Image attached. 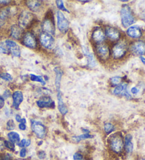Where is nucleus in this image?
Segmentation results:
<instances>
[{
  "label": "nucleus",
  "mask_w": 145,
  "mask_h": 160,
  "mask_svg": "<svg viewBox=\"0 0 145 160\" xmlns=\"http://www.w3.org/2000/svg\"><path fill=\"white\" fill-rule=\"evenodd\" d=\"M121 17L122 26L127 28L135 22V17L132 12L130 7L127 4H124L121 10Z\"/></svg>",
  "instance_id": "1"
},
{
  "label": "nucleus",
  "mask_w": 145,
  "mask_h": 160,
  "mask_svg": "<svg viewBox=\"0 0 145 160\" xmlns=\"http://www.w3.org/2000/svg\"><path fill=\"white\" fill-rule=\"evenodd\" d=\"M110 145L113 151L119 153L123 148L124 142L122 136L120 133L113 134L110 138Z\"/></svg>",
  "instance_id": "2"
},
{
  "label": "nucleus",
  "mask_w": 145,
  "mask_h": 160,
  "mask_svg": "<svg viewBox=\"0 0 145 160\" xmlns=\"http://www.w3.org/2000/svg\"><path fill=\"white\" fill-rule=\"evenodd\" d=\"M33 20V15L32 13H30L28 11H24V12L21 13L19 18V24L22 29L26 28L28 26H29Z\"/></svg>",
  "instance_id": "3"
},
{
  "label": "nucleus",
  "mask_w": 145,
  "mask_h": 160,
  "mask_svg": "<svg viewBox=\"0 0 145 160\" xmlns=\"http://www.w3.org/2000/svg\"><path fill=\"white\" fill-rule=\"evenodd\" d=\"M40 42L43 48L47 49H51L55 46V39L52 35L44 32L40 35Z\"/></svg>",
  "instance_id": "4"
},
{
  "label": "nucleus",
  "mask_w": 145,
  "mask_h": 160,
  "mask_svg": "<svg viewBox=\"0 0 145 160\" xmlns=\"http://www.w3.org/2000/svg\"><path fill=\"white\" fill-rule=\"evenodd\" d=\"M22 43L24 46L30 49H35L37 48V40L35 35L32 32H26L22 38Z\"/></svg>",
  "instance_id": "5"
},
{
  "label": "nucleus",
  "mask_w": 145,
  "mask_h": 160,
  "mask_svg": "<svg viewBox=\"0 0 145 160\" xmlns=\"http://www.w3.org/2000/svg\"><path fill=\"white\" fill-rule=\"evenodd\" d=\"M31 128L34 133L39 138H44L46 136V127L40 121H31Z\"/></svg>",
  "instance_id": "6"
},
{
  "label": "nucleus",
  "mask_w": 145,
  "mask_h": 160,
  "mask_svg": "<svg viewBox=\"0 0 145 160\" xmlns=\"http://www.w3.org/2000/svg\"><path fill=\"white\" fill-rule=\"evenodd\" d=\"M57 27L60 32H66L69 29V21L61 11L57 12Z\"/></svg>",
  "instance_id": "7"
},
{
  "label": "nucleus",
  "mask_w": 145,
  "mask_h": 160,
  "mask_svg": "<svg viewBox=\"0 0 145 160\" xmlns=\"http://www.w3.org/2000/svg\"><path fill=\"white\" fill-rule=\"evenodd\" d=\"M127 52V44L123 42H119L113 47V56L115 59H121L125 56Z\"/></svg>",
  "instance_id": "8"
},
{
  "label": "nucleus",
  "mask_w": 145,
  "mask_h": 160,
  "mask_svg": "<svg viewBox=\"0 0 145 160\" xmlns=\"http://www.w3.org/2000/svg\"><path fill=\"white\" fill-rule=\"evenodd\" d=\"M41 28L44 32L51 35L55 34V26L53 21L50 18H45L41 24Z\"/></svg>",
  "instance_id": "9"
},
{
  "label": "nucleus",
  "mask_w": 145,
  "mask_h": 160,
  "mask_svg": "<svg viewBox=\"0 0 145 160\" xmlns=\"http://www.w3.org/2000/svg\"><path fill=\"white\" fill-rule=\"evenodd\" d=\"M130 51L132 54L142 57L145 54V42L143 41H137L130 46Z\"/></svg>",
  "instance_id": "10"
},
{
  "label": "nucleus",
  "mask_w": 145,
  "mask_h": 160,
  "mask_svg": "<svg viewBox=\"0 0 145 160\" xmlns=\"http://www.w3.org/2000/svg\"><path fill=\"white\" fill-rule=\"evenodd\" d=\"M96 53L100 59L105 61L110 57V49L108 46L105 44H100L96 47Z\"/></svg>",
  "instance_id": "11"
},
{
  "label": "nucleus",
  "mask_w": 145,
  "mask_h": 160,
  "mask_svg": "<svg viewBox=\"0 0 145 160\" xmlns=\"http://www.w3.org/2000/svg\"><path fill=\"white\" fill-rule=\"evenodd\" d=\"M113 93L115 95L124 96L127 99L132 98L130 94L127 91V84L125 83V82H122V83L117 85L116 88L113 90Z\"/></svg>",
  "instance_id": "12"
},
{
  "label": "nucleus",
  "mask_w": 145,
  "mask_h": 160,
  "mask_svg": "<svg viewBox=\"0 0 145 160\" xmlns=\"http://www.w3.org/2000/svg\"><path fill=\"white\" fill-rule=\"evenodd\" d=\"M37 105L40 108H54L55 102L49 96H45L36 102Z\"/></svg>",
  "instance_id": "13"
},
{
  "label": "nucleus",
  "mask_w": 145,
  "mask_h": 160,
  "mask_svg": "<svg viewBox=\"0 0 145 160\" xmlns=\"http://www.w3.org/2000/svg\"><path fill=\"white\" fill-rule=\"evenodd\" d=\"M91 38L94 42L98 45L102 44L105 39V35L101 28H97L92 33Z\"/></svg>",
  "instance_id": "14"
},
{
  "label": "nucleus",
  "mask_w": 145,
  "mask_h": 160,
  "mask_svg": "<svg viewBox=\"0 0 145 160\" xmlns=\"http://www.w3.org/2000/svg\"><path fill=\"white\" fill-rule=\"evenodd\" d=\"M105 35L110 40L113 41L118 40L121 38V33H120L119 30L116 29L115 28L111 26L106 27V28H105Z\"/></svg>",
  "instance_id": "15"
},
{
  "label": "nucleus",
  "mask_w": 145,
  "mask_h": 160,
  "mask_svg": "<svg viewBox=\"0 0 145 160\" xmlns=\"http://www.w3.org/2000/svg\"><path fill=\"white\" fill-rule=\"evenodd\" d=\"M13 98V107L16 109H19V105L24 100V95L21 91H15L12 95Z\"/></svg>",
  "instance_id": "16"
},
{
  "label": "nucleus",
  "mask_w": 145,
  "mask_h": 160,
  "mask_svg": "<svg viewBox=\"0 0 145 160\" xmlns=\"http://www.w3.org/2000/svg\"><path fill=\"white\" fill-rule=\"evenodd\" d=\"M127 34L128 36L134 39H138L142 36V32L138 26H131L127 30Z\"/></svg>",
  "instance_id": "17"
},
{
  "label": "nucleus",
  "mask_w": 145,
  "mask_h": 160,
  "mask_svg": "<svg viewBox=\"0 0 145 160\" xmlns=\"http://www.w3.org/2000/svg\"><path fill=\"white\" fill-rule=\"evenodd\" d=\"M22 35H23V29L17 26V25H13L11 28V36H12L13 39L19 40L21 38Z\"/></svg>",
  "instance_id": "18"
},
{
  "label": "nucleus",
  "mask_w": 145,
  "mask_h": 160,
  "mask_svg": "<svg viewBox=\"0 0 145 160\" xmlns=\"http://www.w3.org/2000/svg\"><path fill=\"white\" fill-rule=\"evenodd\" d=\"M54 71L55 73V87L57 88V90L58 91H60L61 79H62V76H63V71L60 67H55L54 68Z\"/></svg>",
  "instance_id": "19"
},
{
  "label": "nucleus",
  "mask_w": 145,
  "mask_h": 160,
  "mask_svg": "<svg viewBox=\"0 0 145 160\" xmlns=\"http://www.w3.org/2000/svg\"><path fill=\"white\" fill-rule=\"evenodd\" d=\"M57 102H58V109H59L60 112L62 115H65L67 113L68 110L62 100V95H61V92L60 91H58V93H57Z\"/></svg>",
  "instance_id": "20"
},
{
  "label": "nucleus",
  "mask_w": 145,
  "mask_h": 160,
  "mask_svg": "<svg viewBox=\"0 0 145 160\" xmlns=\"http://www.w3.org/2000/svg\"><path fill=\"white\" fill-rule=\"evenodd\" d=\"M26 6L28 7L29 9H30L33 12H37L39 10L41 7V2L40 1H36V0H33V1H27Z\"/></svg>",
  "instance_id": "21"
},
{
  "label": "nucleus",
  "mask_w": 145,
  "mask_h": 160,
  "mask_svg": "<svg viewBox=\"0 0 145 160\" xmlns=\"http://www.w3.org/2000/svg\"><path fill=\"white\" fill-rule=\"evenodd\" d=\"M132 137L130 134H127L125 138V147L127 153H131L133 150V144L132 142Z\"/></svg>",
  "instance_id": "22"
},
{
  "label": "nucleus",
  "mask_w": 145,
  "mask_h": 160,
  "mask_svg": "<svg viewBox=\"0 0 145 160\" xmlns=\"http://www.w3.org/2000/svg\"><path fill=\"white\" fill-rule=\"evenodd\" d=\"M83 53L85 54L86 57H87V62H88V66L89 67H94L95 66V60H94V55L91 53L88 48H86L85 46L83 47Z\"/></svg>",
  "instance_id": "23"
},
{
  "label": "nucleus",
  "mask_w": 145,
  "mask_h": 160,
  "mask_svg": "<svg viewBox=\"0 0 145 160\" xmlns=\"http://www.w3.org/2000/svg\"><path fill=\"white\" fill-rule=\"evenodd\" d=\"M10 13L11 11L9 8H5V9L0 10V22H2V24L8 18V16L10 15Z\"/></svg>",
  "instance_id": "24"
},
{
  "label": "nucleus",
  "mask_w": 145,
  "mask_h": 160,
  "mask_svg": "<svg viewBox=\"0 0 145 160\" xmlns=\"http://www.w3.org/2000/svg\"><path fill=\"white\" fill-rule=\"evenodd\" d=\"M8 138H9V141L12 143H19L20 141V136H19V133L16 132H10L8 133Z\"/></svg>",
  "instance_id": "25"
},
{
  "label": "nucleus",
  "mask_w": 145,
  "mask_h": 160,
  "mask_svg": "<svg viewBox=\"0 0 145 160\" xmlns=\"http://www.w3.org/2000/svg\"><path fill=\"white\" fill-rule=\"evenodd\" d=\"M94 138V136H92V135H90L89 133H83V134L81 135V136H79L72 137V140H73L74 142H79L82 140H85V139H88V138Z\"/></svg>",
  "instance_id": "26"
},
{
  "label": "nucleus",
  "mask_w": 145,
  "mask_h": 160,
  "mask_svg": "<svg viewBox=\"0 0 145 160\" xmlns=\"http://www.w3.org/2000/svg\"><path fill=\"white\" fill-rule=\"evenodd\" d=\"M9 49L10 53L12 54L13 57H19L21 56V49H20V47H19L18 45L13 47V48H9Z\"/></svg>",
  "instance_id": "27"
},
{
  "label": "nucleus",
  "mask_w": 145,
  "mask_h": 160,
  "mask_svg": "<svg viewBox=\"0 0 145 160\" xmlns=\"http://www.w3.org/2000/svg\"><path fill=\"white\" fill-rule=\"evenodd\" d=\"M30 79L32 81H36V82H40L43 85H46V82H45V81L43 80V77L40 76H36V75H34V74H30Z\"/></svg>",
  "instance_id": "28"
},
{
  "label": "nucleus",
  "mask_w": 145,
  "mask_h": 160,
  "mask_svg": "<svg viewBox=\"0 0 145 160\" xmlns=\"http://www.w3.org/2000/svg\"><path fill=\"white\" fill-rule=\"evenodd\" d=\"M56 5L58 9L61 10V12H62V11H64V12L69 13V11L67 9V8L65 7V5H64V2L62 0H57Z\"/></svg>",
  "instance_id": "29"
},
{
  "label": "nucleus",
  "mask_w": 145,
  "mask_h": 160,
  "mask_svg": "<svg viewBox=\"0 0 145 160\" xmlns=\"http://www.w3.org/2000/svg\"><path fill=\"white\" fill-rule=\"evenodd\" d=\"M0 53L8 54L10 53L9 48L5 45L4 42H0Z\"/></svg>",
  "instance_id": "30"
},
{
  "label": "nucleus",
  "mask_w": 145,
  "mask_h": 160,
  "mask_svg": "<svg viewBox=\"0 0 145 160\" xmlns=\"http://www.w3.org/2000/svg\"><path fill=\"white\" fill-rule=\"evenodd\" d=\"M0 78L6 81H12L13 77L8 73H2L0 74Z\"/></svg>",
  "instance_id": "31"
},
{
  "label": "nucleus",
  "mask_w": 145,
  "mask_h": 160,
  "mask_svg": "<svg viewBox=\"0 0 145 160\" xmlns=\"http://www.w3.org/2000/svg\"><path fill=\"white\" fill-rule=\"evenodd\" d=\"M121 81H122V78L120 76H114L110 79L111 84L113 85H118L119 84H121Z\"/></svg>",
  "instance_id": "32"
},
{
  "label": "nucleus",
  "mask_w": 145,
  "mask_h": 160,
  "mask_svg": "<svg viewBox=\"0 0 145 160\" xmlns=\"http://www.w3.org/2000/svg\"><path fill=\"white\" fill-rule=\"evenodd\" d=\"M104 131L106 133H110L114 131V126L110 123H107L104 125Z\"/></svg>",
  "instance_id": "33"
},
{
  "label": "nucleus",
  "mask_w": 145,
  "mask_h": 160,
  "mask_svg": "<svg viewBox=\"0 0 145 160\" xmlns=\"http://www.w3.org/2000/svg\"><path fill=\"white\" fill-rule=\"evenodd\" d=\"M4 146L10 150L14 151V150H15L14 144L12 143V142H10V141H7V140H5V141H4Z\"/></svg>",
  "instance_id": "34"
},
{
  "label": "nucleus",
  "mask_w": 145,
  "mask_h": 160,
  "mask_svg": "<svg viewBox=\"0 0 145 160\" xmlns=\"http://www.w3.org/2000/svg\"><path fill=\"white\" fill-rule=\"evenodd\" d=\"M7 130L9 131L13 130V129L15 128V123L12 119H10L8 121V122L7 123Z\"/></svg>",
  "instance_id": "35"
},
{
  "label": "nucleus",
  "mask_w": 145,
  "mask_h": 160,
  "mask_svg": "<svg viewBox=\"0 0 145 160\" xmlns=\"http://www.w3.org/2000/svg\"><path fill=\"white\" fill-rule=\"evenodd\" d=\"M10 96H11V92H10L9 90H7L4 91V92L3 94V96H2V98H3L4 100H5V99L9 98Z\"/></svg>",
  "instance_id": "36"
},
{
  "label": "nucleus",
  "mask_w": 145,
  "mask_h": 160,
  "mask_svg": "<svg viewBox=\"0 0 145 160\" xmlns=\"http://www.w3.org/2000/svg\"><path fill=\"white\" fill-rule=\"evenodd\" d=\"M74 160H82L83 157L80 153H75L73 156Z\"/></svg>",
  "instance_id": "37"
},
{
  "label": "nucleus",
  "mask_w": 145,
  "mask_h": 160,
  "mask_svg": "<svg viewBox=\"0 0 145 160\" xmlns=\"http://www.w3.org/2000/svg\"><path fill=\"white\" fill-rule=\"evenodd\" d=\"M46 152H45L44 151H39L38 152V157L40 159H44L45 157H46Z\"/></svg>",
  "instance_id": "38"
},
{
  "label": "nucleus",
  "mask_w": 145,
  "mask_h": 160,
  "mask_svg": "<svg viewBox=\"0 0 145 160\" xmlns=\"http://www.w3.org/2000/svg\"><path fill=\"white\" fill-rule=\"evenodd\" d=\"M5 100L2 98V96H0V109H2L4 106Z\"/></svg>",
  "instance_id": "39"
},
{
  "label": "nucleus",
  "mask_w": 145,
  "mask_h": 160,
  "mask_svg": "<svg viewBox=\"0 0 145 160\" xmlns=\"http://www.w3.org/2000/svg\"><path fill=\"white\" fill-rule=\"evenodd\" d=\"M26 155V150L25 148L21 149V150L20 152V156L21 157H25Z\"/></svg>",
  "instance_id": "40"
},
{
  "label": "nucleus",
  "mask_w": 145,
  "mask_h": 160,
  "mask_svg": "<svg viewBox=\"0 0 145 160\" xmlns=\"http://www.w3.org/2000/svg\"><path fill=\"white\" fill-rule=\"evenodd\" d=\"M26 140L23 139V140H21V141L19 142L18 143L19 147H21V148H24V146H25V145H26Z\"/></svg>",
  "instance_id": "41"
},
{
  "label": "nucleus",
  "mask_w": 145,
  "mask_h": 160,
  "mask_svg": "<svg viewBox=\"0 0 145 160\" xmlns=\"http://www.w3.org/2000/svg\"><path fill=\"white\" fill-rule=\"evenodd\" d=\"M19 128H20L21 130H22V131H25V130H26V124L22 123H21L20 124H19Z\"/></svg>",
  "instance_id": "42"
},
{
  "label": "nucleus",
  "mask_w": 145,
  "mask_h": 160,
  "mask_svg": "<svg viewBox=\"0 0 145 160\" xmlns=\"http://www.w3.org/2000/svg\"><path fill=\"white\" fill-rule=\"evenodd\" d=\"M138 92H139V90L137 88L134 87L132 88V89H131V92H132V94H137Z\"/></svg>",
  "instance_id": "43"
},
{
  "label": "nucleus",
  "mask_w": 145,
  "mask_h": 160,
  "mask_svg": "<svg viewBox=\"0 0 145 160\" xmlns=\"http://www.w3.org/2000/svg\"><path fill=\"white\" fill-rule=\"evenodd\" d=\"M15 118H16V121H17V122H21V117H20V115H19V114L16 115Z\"/></svg>",
  "instance_id": "44"
},
{
  "label": "nucleus",
  "mask_w": 145,
  "mask_h": 160,
  "mask_svg": "<svg viewBox=\"0 0 145 160\" xmlns=\"http://www.w3.org/2000/svg\"><path fill=\"white\" fill-rule=\"evenodd\" d=\"M8 3H10V1H7V0H5V1H1V0H0V4H7Z\"/></svg>",
  "instance_id": "45"
},
{
  "label": "nucleus",
  "mask_w": 145,
  "mask_h": 160,
  "mask_svg": "<svg viewBox=\"0 0 145 160\" xmlns=\"http://www.w3.org/2000/svg\"><path fill=\"white\" fill-rule=\"evenodd\" d=\"M30 144V140H27L26 141V145H25V146L26 147H28V146H29Z\"/></svg>",
  "instance_id": "46"
},
{
  "label": "nucleus",
  "mask_w": 145,
  "mask_h": 160,
  "mask_svg": "<svg viewBox=\"0 0 145 160\" xmlns=\"http://www.w3.org/2000/svg\"><path fill=\"white\" fill-rule=\"evenodd\" d=\"M140 60L142 61V62L144 63V64L145 65V57H140Z\"/></svg>",
  "instance_id": "47"
},
{
  "label": "nucleus",
  "mask_w": 145,
  "mask_h": 160,
  "mask_svg": "<svg viewBox=\"0 0 145 160\" xmlns=\"http://www.w3.org/2000/svg\"><path fill=\"white\" fill-rule=\"evenodd\" d=\"M26 119H25V118H21V123H24V124H26Z\"/></svg>",
  "instance_id": "48"
},
{
  "label": "nucleus",
  "mask_w": 145,
  "mask_h": 160,
  "mask_svg": "<svg viewBox=\"0 0 145 160\" xmlns=\"http://www.w3.org/2000/svg\"><path fill=\"white\" fill-rule=\"evenodd\" d=\"M82 131L84 132V133H89V130H86V129H84V128H82Z\"/></svg>",
  "instance_id": "49"
},
{
  "label": "nucleus",
  "mask_w": 145,
  "mask_h": 160,
  "mask_svg": "<svg viewBox=\"0 0 145 160\" xmlns=\"http://www.w3.org/2000/svg\"><path fill=\"white\" fill-rule=\"evenodd\" d=\"M79 2H82V3H89V2L90 1H79Z\"/></svg>",
  "instance_id": "50"
},
{
  "label": "nucleus",
  "mask_w": 145,
  "mask_h": 160,
  "mask_svg": "<svg viewBox=\"0 0 145 160\" xmlns=\"http://www.w3.org/2000/svg\"><path fill=\"white\" fill-rule=\"evenodd\" d=\"M139 160H145V159H139Z\"/></svg>",
  "instance_id": "51"
}]
</instances>
